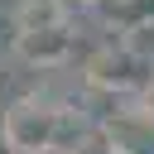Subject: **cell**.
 <instances>
[{
	"instance_id": "6da1fadb",
	"label": "cell",
	"mask_w": 154,
	"mask_h": 154,
	"mask_svg": "<svg viewBox=\"0 0 154 154\" xmlns=\"http://www.w3.org/2000/svg\"><path fill=\"white\" fill-rule=\"evenodd\" d=\"M154 82V58L130 48V43H106L101 53L87 58V87L111 91V96H135Z\"/></svg>"
},
{
	"instance_id": "7a4b0ae2",
	"label": "cell",
	"mask_w": 154,
	"mask_h": 154,
	"mask_svg": "<svg viewBox=\"0 0 154 154\" xmlns=\"http://www.w3.org/2000/svg\"><path fill=\"white\" fill-rule=\"evenodd\" d=\"M0 135L14 154H48L58 140V101L48 96H19L0 116Z\"/></svg>"
},
{
	"instance_id": "3957f363",
	"label": "cell",
	"mask_w": 154,
	"mask_h": 154,
	"mask_svg": "<svg viewBox=\"0 0 154 154\" xmlns=\"http://www.w3.org/2000/svg\"><path fill=\"white\" fill-rule=\"evenodd\" d=\"M72 29L67 24H53V29H24V34H14V58L24 63V67H38V72H53V67H63L67 58H72Z\"/></svg>"
},
{
	"instance_id": "277c9868",
	"label": "cell",
	"mask_w": 154,
	"mask_h": 154,
	"mask_svg": "<svg viewBox=\"0 0 154 154\" xmlns=\"http://www.w3.org/2000/svg\"><path fill=\"white\" fill-rule=\"evenodd\" d=\"M53 24H67V5L63 0H19L14 5V34H24V29H53Z\"/></svg>"
},
{
	"instance_id": "5b68a950",
	"label": "cell",
	"mask_w": 154,
	"mask_h": 154,
	"mask_svg": "<svg viewBox=\"0 0 154 154\" xmlns=\"http://www.w3.org/2000/svg\"><path fill=\"white\" fill-rule=\"evenodd\" d=\"M106 5H111L116 29H125V34H135V29L154 24V0H106Z\"/></svg>"
},
{
	"instance_id": "8992f818",
	"label": "cell",
	"mask_w": 154,
	"mask_h": 154,
	"mask_svg": "<svg viewBox=\"0 0 154 154\" xmlns=\"http://www.w3.org/2000/svg\"><path fill=\"white\" fill-rule=\"evenodd\" d=\"M72 154H120V149H116V140L106 135V125H91V130L72 144Z\"/></svg>"
},
{
	"instance_id": "52a82bcc",
	"label": "cell",
	"mask_w": 154,
	"mask_h": 154,
	"mask_svg": "<svg viewBox=\"0 0 154 154\" xmlns=\"http://www.w3.org/2000/svg\"><path fill=\"white\" fill-rule=\"evenodd\" d=\"M63 5H67V10H72V5H101V0H63Z\"/></svg>"
},
{
	"instance_id": "ba28073f",
	"label": "cell",
	"mask_w": 154,
	"mask_h": 154,
	"mask_svg": "<svg viewBox=\"0 0 154 154\" xmlns=\"http://www.w3.org/2000/svg\"><path fill=\"white\" fill-rule=\"evenodd\" d=\"M0 154H14V149H10V144H5V135H0Z\"/></svg>"
},
{
	"instance_id": "9c48e42d",
	"label": "cell",
	"mask_w": 154,
	"mask_h": 154,
	"mask_svg": "<svg viewBox=\"0 0 154 154\" xmlns=\"http://www.w3.org/2000/svg\"><path fill=\"white\" fill-rule=\"evenodd\" d=\"M48 154H72V149H48Z\"/></svg>"
}]
</instances>
